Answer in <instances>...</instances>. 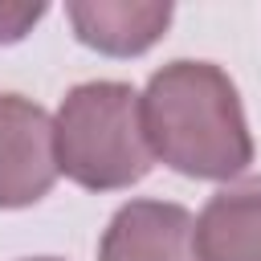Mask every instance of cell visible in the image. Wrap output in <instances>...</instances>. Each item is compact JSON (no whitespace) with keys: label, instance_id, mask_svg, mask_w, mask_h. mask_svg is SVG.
<instances>
[{"label":"cell","instance_id":"obj_1","mask_svg":"<svg viewBox=\"0 0 261 261\" xmlns=\"http://www.w3.org/2000/svg\"><path fill=\"white\" fill-rule=\"evenodd\" d=\"M139 110L151 155L188 179L232 184L253 163L237 82L212 61H167L147 77Z\"/></svg>","mask_w":261,"mask_h":261},{"label":"cell","instance_id":"obj_2","mask_svg":"<svg viewBox=\"0 0 261 261\" xmlns=\"http://www.w3.org/2000/svg\"><path fill=\"white\" fill-rule=\"evenodd\" d=\"M57 171L86 192H122L147 179L155 155L143 135L139 94L126 82H82L53 114Z\"/></svg>","mask_w":261,"mask_h":261},{"label":"cell","instance_id":"obj_3","mask_svg":"<svg viewBox=\"0 0 261 261\" xmlns=\"http://www.w3.org/2000/svg\"><path fill=\"white\" fill-rule=\"evenodd\" d=\"M57 175L53 114L24 94H0V208L45 200Z\"/></svg>","mask_w":261,"mask_h":261},{"label":"cell","instance_id":"obj_4","mask_svg":"<svg viewBox=\"0 0 261 261\" xmlns=\"http://www.w3.org/2000/svg\"><path fill=\"white\" fill-rule=\"evenodd\" d=\"M98 261H204L196 216L175 200H126L102 228Z\"/></svg>","mask_w":261,"mask_h":261},{"label":"cell","instance_id":"obj_5","mask_svg":"<svg viewBox=\"0 0 261 261\" xmlns=\"http://www.w3.org/2000/svg\"><path fill=\"white\" fill-rule=\"evenodd\" d=\"M65 16L86 49L106 57H139L167 33L175 8L167 0H69Z\"/></svg>","mask_w":261,"mask_h":261},{"label":"cell","instance_id":"obj_6","mask_svg":"<svg viewBox=\"0 0 261 261\" xmlns=\"http://www.w3.org/2000/svg\"><path fill=\"white\" fill-rule=\"evenodd\" d=\"M204 261H261V175L232 179L208 196L196 216Z\"/></svg>","mask_w":261,"mask_h":261},{"label":"cell","instance_id":"obj_7","mask_svg":"<svg viewBox=\"0 0 261 261\" xmlns=\"http://www.w3.org/2000/svg\"><path fill=\"white\" fill-rule=\"evenodd\" d=\"M45 4H16V0H0V45H16L33 33V24L45 16Z\"/></svg>","mask_w":261,"mask_h":261},{"label":"cell","instance_id":"obj_8","mask_svg":"<svg viewBox=\"0 0 261 261\" xmlns=\"http://www.w3.org/2000/svg\"><path fill=\"white\" fill-rule=\"evenodd\" d=\"M29 261H61V257H29Z\"/></svg>","mask_w":261,"mask_h":261}]
</instances>
